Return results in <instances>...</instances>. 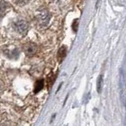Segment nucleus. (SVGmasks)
<instances>
[{
  "mask_svg": "<svg viewBox=\"0 0 126 126\" xmlns=\"http://www.w3.org/2000/svg\"><path fill=\"white\" fill-rule=\"evenodd\" d=\"M66 53H67V50L66 47L65 46H62L60 47V49L58 51V59L59 62H62L66 56Z\"/></svg>",
  "mask_w": 126,
  "mask_h": 126,
  "instance_id": "nucleus-4",
  "label": "nucleus"
},
{
  "mask_svg": "<svg viewBox=\"0 0 126 126\" xmlns=\"http://www.w3.org/2000/svg\"><path fill=\"white\" fill-rule=\"evenodd\" d=\"M24 52L27 56H33L37 51V46L33 43H28L23 47Z\"/></svg>",
  "mask_w": 126,
  "mask_h": 126,
  "instance_id": "nucleus-3",
  "label": "nucleus"
},
{
  "mask_svg": "<svg viewBox=\"0 0 126 126\" xmlns=\"http://www.w3.org/2000/svg\"><path fill=\"white\" fill-rule=\"evenodd\" d=\"M35 17H36L37 22L39 25L41 27H45L48 25L50 21V15L49 14V11L46 8L42 7L38 10L36 14H35Z\"/></svg>",
  "mask_w": 126,
  "mask_h": 126,
  "instance_id": "nucleus-1",
  "label": "nucleus"
},
{
  "mask_svg": "<svg viewBox=\"0 0 126 126\" xmlns=\"http://www.w3.org/2000/svg\"><path fill=\"white\" fill-rule=\"evenodd\" d=\"M29 2V0H14V2L18 6H25Z\"/></svg>",
  "mask_w": 126,
  "mask_h": 126,
  "instance_id": "nucleus-8",
  "label": "nucleus"
},
{
  "mask_svg": "<svg viewBox=\"0 0 126 126\" xmlns=\"http://www.w3.org/2000/svg\"><path fill=\"white\" fill-rule=\"evenodd\" d=\"M14 29L21 35H25L29 31V24L23 19H18L13 24Z\"/></svg>",
  "mask_w": 126,
  "mask_h": 126,
  "instance_id": "nucleus-2",
  "label": "nucleus"
},
{
  "mask_svg": "<svg viewBox=\"0 0 126 126\" xmlns=\"http://www.w3.org/2000/svg\"><path fill=\"white\" fill-rule=\"evenodd\" d=\"M77 22H78V19H76L73 21V29L75 32H77V29H78V23Z\"/></svg>",
  "mask_w": 126,
  "mask_h": 126,
  "instance_id": "nucleus-9",
  "label": "nucleus"
},
{
  "mask_svg": "<svg viewBox=\"0 0 126 126\" xmlns=\"http://www.w3.org/2000/svg\"><path fill=\"white\" fill-rule=\"evenodd\" d=\"M43 84H44V81H43V80H37V82L35 83V84L34 92L35 93H38L39 91H41L43 89Z\"/></svg>",
  "mask_w": 126,
  "mask_h": 126,
  "instance_id": "nucleus-5",
  "label": "nucleus"
},
{
  "mask_svg": "<svg viewBox=\"0 0 126 126\" xmlns=\"http://www.w3.org/2000/svg\"><path fill=\"white\" fill-rule=\"evenodd\" d=\"M7 8V4L2 0H0V17H2V16L5 14L6 10Z\"/></svg>",
  "mask_w": 126,
  "mask_h": 126,
  "instance_id": "nucleus-6",
  "label": "nucleus"
},
{
  "mask_svg": "<svg viewBox=\"0 0 126 126\" xmlns=\"http://www.w3.org/2000/svg\"><path fill=\"white\" fill-rule=\"evenodd\" d=\"M102 84H103V78H102V75H100V76L98 77V80H97V92H98V93L101 92V90L102 88Z\"/></svg>",
  "mask_w": 126,
  "mask_h": 126,
  "instance_id": "nucleus-7",
  "label": "nucleus"
}]
</instances>
